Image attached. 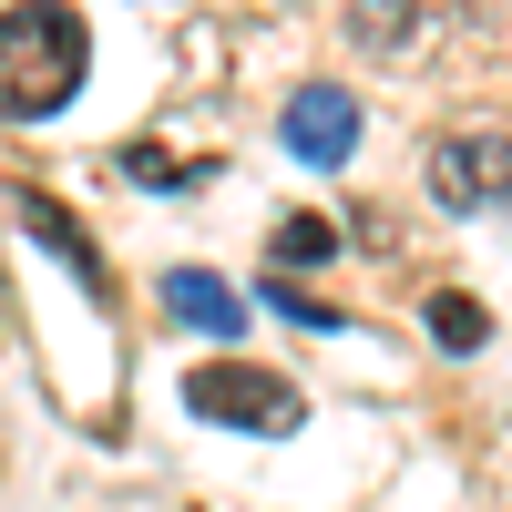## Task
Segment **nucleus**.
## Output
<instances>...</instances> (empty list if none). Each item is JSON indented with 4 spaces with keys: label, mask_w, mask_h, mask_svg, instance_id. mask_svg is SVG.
I'll return each mask as SVG.
<instances>
[{
    "label": "nucleus",
    "mask_w": 512,
    "mask_h": 512,
    "mask_svg": "<svg viewBox=\"0 0 512 512\" xmlns=\"http://www.w3.org/2000/svg\"><path fill=\"white\" fill-rule=\"evenodd\" d=\"M431 195L451 205V216H472V205H502V144H441L431 154Z\"/></svg>",
    "instance_id": "6"
},
{
    "label": "nucleus",
    "mask_w": 512,
    "mask_h": 512,
    "mask_svg": "<svg viewBox=\"0 0 512 512\" xmlns=\"http://www.w3.org/2000/svg\"><path fill=\"white\" fill-rule=\"evenodd\" d=\"M297 256H308V267L338 256V226H328V216H287V226H277V267H297Z\"/></svg>",
    "instance_id": "8"
},
{
    "label": "nucleus",
    "mask_w": 512,
    "mask_h": 512,
    "mask_svg": "<svg viewBox=\"0 0 512 512\" xmlns=\"http://www.w3.org/2000/svg\"><path fill=\"white\" fill-rule=\"evenodd\" d=\"M267 297H277V308H287L297 328H349V318H338V308H318V297H308V287H287V277H277Z\"/></svg>",
    "instance_id": "9"
},
{
    "label": "nucleus",
    "mask_w": 512,
    "mask_h": 512,
    "mask_svg": "<svg viewBox=\"0 0 512 512\" xmlns=\"http://www.w3.org/2000/svg\"><path fill=\"white\" fill-rule=\"evenodd\" d=\"M11 216L31 226V246H52L82 287H103V256H93V236H82V216H72V205H52L41 185H11Z\"/></svg>",
    "instance_id": "5"
},
{
    "label": "nucleus",
    "mask_w": 512,
    "mask_h": 512,
    "mask_svg": "<svg viewBox=\"0 0 512 512\" xmlns=\"http://www.w3.org/2000/svg\"><path fill=\"white\" fill-rule=\"evenodd\" d=\"M420 318H431V338H441V349H482V338H492V308H482L472 287H441Z\"/></svg>",
    "instance_id": "7"
},
{
    "label": "nucleus",
    "mask_w": 512,
    "mask_h": 512,
    "mask_svg": "<svg viewBox=\"0 0 512 512\" xmlns=\"http://www.w3.org/2000/svg\"><path fill=\"white\" fill-rule=\"evenodd\" d=\"M349 31H359V41H400V31H410V0H369Z\"/></svg>",
    "instance_id": "10"
},
{
    "label": "nucleus",
    "mask_w": 512,
    "mask_h": 512,
    "mask_svg": "<svg viewBox=\"0 0 512 512\" xmlns=\"http://www.w3.org/2000/svg\"><path fill=\"white\" fill-rule=\"evenodd\" d=\"M93 72V31H82L62 0H11L0 11V113L11 123H41L82 93Z\"/></svg>",
    "instance_id": "1"
},
{
    "label": "nucleus",
    "mask_w": 512,
    "mask_h": 512,
    "mask_svg": "<svg viewBox=\"0 0 512 512\" xmlns=\"http://www.w3.org/2000/svg\"><path fill=\"white\" fill-rule=\"evenodd\" d=\"M154 297H164V318L195 328V338H236V328H246V287L216 277V267H164Z\"/></svg>",
    "instance_id": "4"
},
{
    "label": "nucleus",
    "mask_w": 512,
    "mask_h": 512,
    "mask_svg": "<svg viewBox=\"0 0 512 512\" xmlns=\"http://www.w3.org/2000/svg\"><path fill=\"white\" fill-rule=\"evenodd\" d=\"M185 400H195L205 420H236V431H267V441H287L297 420H308V400H297L277 369H246V359L195 369V379H185Z\"/></svg>",
    "instance_id": "2"
},
{
    "label": "nucleus",
    "mask_w": 512,
    "mask_h": 512,
    "mask_svg": "<svg viewBox=\"0 0 512 512\" xmlns=\"http://www.w3.org/2000/svg\"><path fill=\"white\" fill-rule=\"evenodd\" d=\"M287 154L297 164H349L359 154V93L349 82H308V93H287Z\"/></svg>",
    "instance_id": "3"
}]
</instances>
